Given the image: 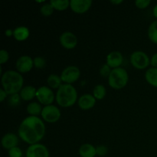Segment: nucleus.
Instances as JSON below:
<instances>
[{
  "label": "nucleus",
  "mask_w": 157,
  "mask_h": 157,
  "mask_svg": "<svg viewBox=\"0 0 157 157\" xmlns=\"http://www.w3.org/2000/svg\"><path fill=\"white\" fill-rule=\"evenodd\" d=\"M2 146L5 150H9L15 147H18V136L12 133H8L2 138Z\"/></svg>",
  "instance_id": "obj_15"
},
{
  "label": "nucleus",
  "mask_w": 157,
  "mask_h": 157,
  "mask_svg": "<svg viewBox=\"0 0 157 157\" xmlns=\"http://www.w3.org/2000/svg\"><path fill=\"white\" fill-rule=\"evenodd\" d=\"M107 80L110 87L115 90H121L127 86L129 81V75L125 69L120 67L112 69Z\"/></svg>",
  "instance_id": "obj_4"
},
{
  "label": "nucleus",
  "mask_w": 157,
  "mask_h": 157,
  "mask_svg": "<svg viewBox=\"0 0 157 157\" xmlns=\"http://www.w3.org/2000/svg\"><path fill=\"white\" fill-rule=\"evenodd\" d=\"M43 107H41V104L38 102H32L28 104L26 110L29 116L38 117V115L41 114Z\"/></svg>",
  "instance_id": "obj_20"
},
{
  "label": "nucleus",
  "mask_w": 157,
  "mask_h": 157,
  "mask_svg": "<svg viewBox=\"0 0 157 157\" xmlns=\"http://www.w3.org/2000/svg\"><path fill=\"white\" fill-rule=\"evenodd\" d=\"M30 31L25 26H18L13 30V37L16 41H23L29 38Z\"/></svg>",
  "instance_id": "obj_17"
},
{
  "label": "nucleus",
  "mask_w": 157,
  "mask_h": 157,
  "mask_svg": "<svg viewBox=\"0 0 157 157\" xmlns=\"http://www.w3.org/2000/svg\"><path fill=\"white\" fill-rule=\"evenodd\" d=\"M56 102L61 107H70L78 101V92L72 84H62L57 90Z\"/></svg>",
  "instance_id": "obj_3"
},
{
  "label": "nucleus",
  "mask_w": 157,
  "mask_h": 157,
  "mask_svg": "<svg viewBox=\"0 0 157 157\" xmlns=\"http://www.w3.org/2000/svg\"><path fill=\"white\" fill-rule=\"evenodd\" d=\"M97 155L99 156H104L108 153V148L104 145H99L96 147Z\"/></svg>",
  "instance_id": "obj_31"
},
{
  "label": "nucleus",
  "mask_w": 157,
  "mask_h": 157,
  "mask_svg": "<svg viewBox=\"0 0 157 157\" xmlns=\"http://www.w3.org/2000/svg\"><path fill=\"white\" fill-rule=\"evenodd\" d=\"M1 84L2 88L11 96L21 91L24 84V78L17 71H6L1 76Z\"/></svg>",
  "instance_id": "obj_2"
},
{
  "label": "nucleus",
  "mask_w": 157,
  "mask_h": 157,
  "mask_svg": "<svg viewBox=\"0 0 157 157\" xmlns=\"http://www.w3.org/2000/svg\"><path fill=\"white\" fill-rule=\"evenodd\" d=\"M54 10L55 9H54V8L52 7V6L50 3H45L40 9V12H41V14L42 15L47 17L52 15L53 14Z\"/></svg>",
  "instance_id": "obj_25"
},
{
  "label": "nucleus",
  "mask_w": 157,
  "mask_h": 157,
  "mask_svg": "<svg viewBox=\"0 0 157 157\" xmlns=\"http://www.w3.org/2000/svg\"><path fill=\"white\" fill-rule=\"evenodd\" d=\"M150 64L153 67H156L157 68V53L154 54L152 56L151 59H150Z\"/></svg>",
  "instance_id": "obj_33"
},
{
  "label": "nucleus",
  "mask_w": 157,
  "mask_h": 157,
  "mask_svg": "<svg viewBox=\"0 0 157 157\" xmlns=\"http://www.w3.org/2000/svg\"><path fill=\"white\" fill-rule=\"evenodd\" d=\"M96 101L97 100L95 99L93 94H85L80 97V98H78V107L83 110H90L94 107V105L96 104Z\"/></svg>",
  "instance_id": "obj_14"
},
{
  "label": "nucleus",
  "mask_w": 157,
  "mask_h": 157,
  "mask_svg": "<svg viewBox=\"0 0 157 157\" xmlns=\"http://www.w3.org/2000/svg\"><path fill=\"white\" fill-rule=\"evenodd\" d=\"M153 15L155 18H157V4L153 7Z\"/></svg>",
  "instance_id": "obj_37"
},
{
  "label": "nucleus",
  "mask_w": 157,
  "mask_h": 157,
  "mask_svg": "<svg viewBox=\"0 0 157 157\" xmlns=\"http://www.w3.org/2000/svg\"><path fill=\"white\" fill-rule=\"evenodd\" d=\"M60 77L64 84H71L79 80L81 77V71L77 66H67L62 71Z\"/></svg>",
  "instance_id": "obj_8"
},
{
  "label": "nucleus",
  "mask_w": 157,
  "mask_h": 157,
  "mask_svg": "<svg viewBox=\"0 0 157 157\" xmlns=\"http://www.w3.org/2000/svg\"><path fill=\"white\" fill-rule=\"evenodd\" d=\"M21 98H20V95L18 94H13V95H11L10 98L9 100V102L11 105L12 106H15V105H18V104L20 103V101H21Z\"/></svg>",
  "instance_id": "obj_32"
},
{
  "label": "nucleus",
  "mask_w": 157,
  "mask_h": 157,
  "mask_svg": "<svg viewBox=\"0 0 157 157\" xmlns=\"http://www.w3.org/2000/svg\"><path fill=\"white\" fill-rule=\"evenodd\" d=\"M48 150L41 144H35L29 145L25 152L26 157H49Z\"/></svg>",
  "instance_id": "obj_9"
},
{
  "label": "nucleus",
  "mask_w": 157,
  "mask_h": 157,
  "mask_svg": "<svg viewBox=\"0 0 157 157\" xmlns=\"http://www.w3.org/2000/svg\"><path fill=\"white\" fill-rule=\"evenodd\" d=\"M22 151L18 147H15L9 150V157H22Z\"/></svg>",
  "instance_id": "obj_28"
},
{
  "label": "nucleus",
  "mask_w": 157,
  "mask_h": 157,
  "mask_svg": "<svg viewBox=\"0 0 157 157\" xmlns=\"http://www.w3.org/2000/svg\"><path fill=\"white\" fill-rule=\"evenodd\" d=\"M110 2L112 3V4H114V5H120L121 4V3L124 2V1L123 0H112V1H110Z\"/></svg>",
  "instance_id": "obj_36"
},
{
  "label": "nucleus",
  "mask_w": 157,
  "mask_h": 157,
  "mask_svg": "<svg viewBox=\"0 0 157 157\" xmlns=\"http://www.w3.org/2000/svg\"><path fill=\"white\" fill-rule=\"evenodd\" d=\"M61 83H62V81H61V77L55 74H52L47 78V84L50 88L58 90L62 84Z\"/></svg>",
  "instance_id": "obj_21"
},
{
  "label": "nucleus",
  "mask_w": 157,
  "mask_h": 157,
  "mask_svg": "<svg viewBox=\"0 0 157 157\" xmlns=\"http://www.w3.org/2000/svg\"><path fill=\"white\" fill-rule=\"evenodd\" d=\"M49 3L57 11H64L70 7L69 0H51Z\"/></svg>",
  "instance_id": "obj_22"
},
{
  "label": "nucleus",
  "mask_w": 157,
  "mask_h": 157,
  "mask_svg": "<svg viewBox=\"0 0 157 157\" xmlns=\"http://www.w3.org/2000/svg\"><path fill=\"white\" fill-rule=\"evenodd\" d=\"M135 6L140 9H147L150 4H151V1L150 0H136L135 1Z\"/></svg>",
  "instance_id": "obj_29"
},
{
  "label": "nucleus",
  "mask_w": 157,
  "mask_h": 157,
  "mask_svg": "<svg viewBox=\"0 0 157 157\" xmlns=\"http://www.w3.org/2000/svg\"><path fill=\"white\" fill-rule=\"evenodd\" d=\"M149 39L154 44H157V19L150 25L147 32Z\"/></svg>",
  "instance_id": "obj_23"
},
{
  "label": "nucleus",
  "mask_w": 157,
  "mask_h": 157,
  "mask_svg": "<svg viewBox=\"0 0 157 157\" xmlns=\"http://www.w3.org/2000/svg\"><path fill=\"white\" fill-rule=\"evenodd\" d=\"M41 116L43 121L49 124H55L60 120L61 113L58 107L52 104V105L44 106L43 107Z\"/></svg>",
  "instance_id": "obj_7"
},
{
  "label": "nucleus",
  "mask_w": 157,
  "mask_h": 157,
  "mask_svg": "<svg viewBox=\"0 0 157 157\" xmlns=\"http://www.w3.org/2000/svg\"><path fill=\"white\" fill-rule=\"evenodd\" d=\"M37 89L35 87L31 85L25 86L22 87L21 91L19 92L20 98L22 101H30L36 98Z\"/></svg>",
  "instance_id": "obj_16"
},
{
  "label": "nucleus",
  "mask_w": 157,
  "mask_h": 157,
  "mask_svg": "<svg viewBox=\"0 0 157 157\" xmlns=\"http://www.w3.org/2000/svg\"><path fill=\"white\" fill-rule=\"evenodd\" d=\"M145 79L149 84L157 87V68L150 67L145 73Z\"/></svg>",
  "instance_id": "obj_19"
},
{
  "label": "nucleus",
  "mask_w": 157,
  "mask_h": 157,
  "mask_svg": "<svg viewBox=\"0 0 157 157\" xmlns=\"http://www.w3.org/2000/svg\"><path fill=\"white\" fill-rule=\"evenodd\" d=\"M8 94L2 88L0 89V102H3L7 98Z\"/></svg>",
  "instance_id": "obj_34"
},
{
  "label": "nucleus",
  "mask_w": 157,
  "mask_h": 157,
  "mask_svg": "<svg viewBox=\"0 0 157 157\" xmlns=\"http://www.w3.org/2000/svg\"><path fill=\"white\" fill-rule=\"evenodd\" d=\"M34 61V67L38 69H42L45 67L46 61L42 57H35L33 59Z\"/></svg>",
  "instance_id": "obj_26"
},
{
  "label": "nucleus",
  "mask_w": 157,
  "mask_h": 157,
  "mask_svg": "<svg viewBox=\"0 0 157 157\" xmlns=\"http://www.w3.org/2000/svg\"><path fill=\"white\" fill-rule=\"evenodd\" d=\"M132 66L138 70H144L150 64V59L148 55L141 51L133 52L130 58Z\"/></svg>",
  "instance_id": "obj_5"
},
{
  "label": "nucleus",
  "mask_w": 157,
  "mask_h": 157,
  "mask_svg": "<svg viewBox=\"0 0 157 157\" xmlns=\"http://www.w3.org/2000/svg\"><path fill=\"white\" fill-rule=\"evenodd\" d=\"M92 3L91 0H71L70 8L75 13L84 14L90 9Z\"/></svg>",
  "instance_id": "obj_12"
},
{
  "label": "nucleus",
  "mask_w": 157,
  "mask_h": 157,
  "mask_svg": "<svg viewBox=\"0 0 157 157\" xmlns=\"http://www.w3.org/2000/svg\"><path fill=\"white\" fill-rule=\"evenodd\" d=\"M78 153L81 157H95L97 156L96 147L92 144H84L80 147Z\"/></svg>",
  "instance_id": "obj_18"
},
{
  "label": "nucleus",
  "mask_w": 157,
  "mask_h": 157,
  "mask_svg": "<svg viewBox=\"0 0 157 157\" xmlns=\"http://www.w3.org/2000/svg\"><path fill=\"white\" fill-rule=\"evenodd\" d=\"M111 71H112V68L110 67V66L107 65V64H104L101 66V69H100V74H101V76L104 77V78H108Z\"/></svg>",
  "instance_id": "obj_27"
},
{
  "label": "nucleus",
  "mask_w": 157,
  "mask_h": 157,
  "mask_svg": "<svg viewBox=\"0 0 157 157\" xmlns=\"http://www.w3.org/2000/svg\"><path fill=\"white\" fill-rule=\"evenodd\" d=\"M59 42L63 48L66 49L75 48L78 44V38L71 32H64L60 35Z\"/></svg>",
  "instance_id": "obj_11"
},
{
  "label": "nucleus",
  "mask_w": 157,
  "mask_h": 157,
  "mask_svg": "<svg viewBox=\"0 0 157 157\" xmlns=\"http://www.w3.org/2000/svg\"><path fill=\"white\" fill-rule=\"evenodd\" d=\"M46 128L42 119L38 117L29 116L20 124L18 137L29 145L38 144L45 134Z\"/></svg>",
  "instance_id": "obj_1"
},
{
  "label": "nucleus",
  "mask_w": 157,
  "mask_h": 157,
  "mask_svg": "<svg viewBox=\"0 0 157 157\" xmlns=\"http://www.w3.org/2000/svg\"><path fill=\"white\" fill-rule=\"evenodd\" d=\"M123 61H124V56L122 53L117 51H113L107 55L106 64L113 69L121 67V64H123Z\"/></svg>",
  "instance_id": "obj_13"
},
{
  "label": "nucleus",
  "mask_w": 157,
  "mask_h": 157,
  "mask_svg": "<svg viewBox=\"0 0 157 157\" xmlns=\"http://www.w3.org/2000/svg\"><path fill=\"white\" fill-rule=\"evenodd\" d=\"M93 96L95 99L101 101L106 96V88L103 84H98L94 87L93 90Z\"/></svg>",
  "instance_id": "obj_24"
},
{
  "label": "nucleus",
  "mask_w": 157,
  "mask_h": 157,
  "mask_svg": "<svg viewBox=\"0 0 157 157\" xmlns=\"http://www.w3.org/2000/svg\"><path fill=\"white\" fill-rule=\"evenodd\" d=\"M9 59V52L6 50H4V49H2L0 51V64L2 65V64H6V63L8 62Z\"/></svg>",
  "instance_id": "obj_30"
},
{
  "label": "nucleus",
  "mask_w": 157,
  "mask_h": 157,
  "mask_svg": "<svg viewBox=\"0 0 157 157\" xmlns=\"http://www.w3.org/2000/svg\"><path fill=\"white\" fill-rule=\"evenodd\" d=\"M5 35H6V37H12L13 36V30L11 29H6V31H5Z\"/></svg>",
  "instance_id": "obj_35"
},
{
  "label": "nucleus",
  "mask_w": 157,
  "mask_h": 157,
  "mask_svg": "<svg viewBox=\"0 0 157 157\" xmlns=\"http://www.w3.org/2000/svg\"><path fill=\"white\" fill-rule=\"evenodd\" d=\"M36 98L41 104L44 106L52 105L55 100V95L48 86H41L37 89Z\"/></svg>",
  "instance_id": "obj_6"
},
{
  "label": "nucleus",
  "mask_w": 157,
  "mask_h": 157,
  "mask_svg": "<svg viewBox=\"0 0 157 157\" xmlns=\"http://www.w3.org/2000/svg\"><path fill=\"white\" fill-rule=\"evenodd\" d=\"M34 67L33 59L29 55H22L17 59L15 67L17 71L21 73L29 72Z\"/></svg>",
  "instance_id": "obj_10"
}]
</instances>
